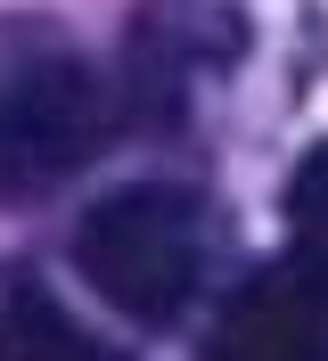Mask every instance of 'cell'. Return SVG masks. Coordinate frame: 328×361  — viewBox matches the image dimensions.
Segmentation results:
<instances>
[{
  "label": "cell",
  "mask_w": 328,
  "mask_h": 361,
  "mask_svg": "<svg viewBox=\"0 0 328 361\" xmlns=\"http://www.w3.org/2000/svg\"><path fill=\"white\" fill-rule=\"evenodd\" d=\"M287 230H296V263L328 279V148L304 157V173L287 189Z\"/></svg>",
  "instance_id": "5b68a950"
},
{
  "label": "cell",
  "mask_w": 328,
  "mask_h": 361,
  "mask_svg": "<svg viewBox=\"0 0 328 361\" xmlns=\"http://www.w3.org/2000/svg\"><path fill=\"white\" fill-rule=\"evenodd\" d=\"M0 361H123V353L66 312L42 271L0 263Z\"/></svg>",
  "instance_id": "277c9868"
},
{
  "label": "cell",
  "mask_w": 328,
  "mask_h": 361,
  "mask_svg": "<svg viewBox=\"0 0 328 361\" xmlns=\"http://www.w3.org/2000/svg\"><path fill=\"white\" fill-rule=\"evenodd\" d=\"M205 255H214V222L173 180L115 189L74 222V271L90 279L99 304H115L140 329H164L189 312V295L205 288Z\"/></svg>",
  "instance_id": "7a4b0ae2"
},
{
  "label": "cell",
  "mask_w": 328,
  "mask_h": 361,
  "mask_svg": "<svg viewBox=\"0 0 328 361\" xmlns=\"http://www.w3.org/2000/svg\"><path fill=\"white\" fill-rule=\"evenodd\" d=\"M214 361H328V279L296 255L246 279L214 329Z\"/></svg>",
  "instance_id": "3957f363"
},
{
  "label": "cell",
  "mask_w": 328,
  "mask_h": 361,
  "mask_svg": "<svg viewBox=\"0 0 328 361\" xmlns=\"http://www.w3.org/2000/svg\"><path fill=\"white\" fill-rule=\"evenodd\" d=\"M107 140V90L42 17H0V205L49 197Z\"/></svg>",
  "instance_id": "6da1fadb"
}]
</instances>
